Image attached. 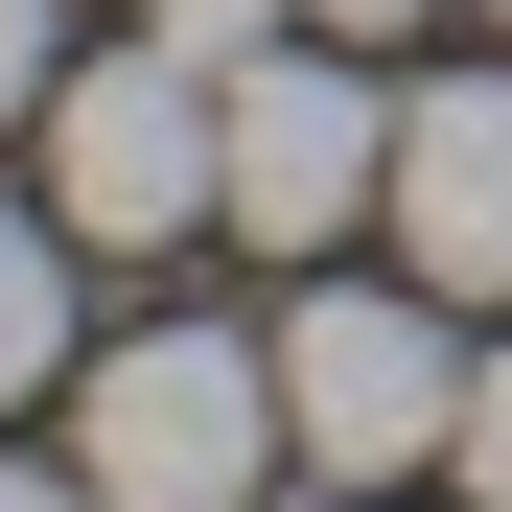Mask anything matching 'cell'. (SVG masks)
Listing matches in <instances>:
<instances>
[{
  "mask_svg": "<svg viewBox=\"0 0 512 512\" xmlns=\"http://www.w3.org/2000/svg\"><path fill=\"white\" fill-rule=\"evenodd\" d=\"M443 489H466V512H512V350L466 373V443H443Z\"/></svg>",
  "mask_w": 512,
  "mask_h": 512,
  "instance_id": "cell-7",
  "label": "cell"
},
{
  "mask_svg": "<svg viewBox=\"0 0 512 512\" xmlns=\"http://www.w3.org/2000/svg\"><path fill=\"white\" fill-rule=\"evenodd\" d=\"M0 512H117V489L94 466H0Z\"/></svg>",
  "mask_w": 512,
  "mask_h": 512,
  "instance_id": "cell-9",
  "label": "cell"
},
{
  "mask_svg": "<svg viewBox=\"0 0 512 512\" xmlns=\"http://www.w3.org/2000/svg\"><path fill=\"white\" fill-rule=\"evenodd\" d=\"M70 256H94V233H70L47 187H24V210H0V419H24V396L70 373Z\"/></svg>",
  "mask_w": 512,
  "mask_h": 512,
  "instance_id": "cell-6",
  "label": "cell"
},
{
  "mask_svg": "<svg viewBox=\"0 0 512 512\" xmlns=\"http://www.w3.org/2000/svg\"><path fill=\"white\" fill-rule=\"evenodd\" d=\"M350 210H396V94H350V24H280L233 70V233L326 256Z\"/></svg>",
  "mask_w": 512,
  "mask_h": 512,
  "instance_id": "cell-4",
  "label": "cell"
},
{
  "mask_svg": "<svg viewBox=\"0 0 512 512\" xmlns=\"http://www.w3.org/2000/svg\"><path fill=\"white\" fill-rule=\"evenodd\" d=\"M396 233H419L443 303H512V70L396 94Z\"/></svg>",
  "mask_w": 512,
  "mask_h": 512,
  "instance_id": "cell-5",
  "label": "cell"
},
{
  "mask_svg": "<svg viewBox=\"0 0 512 512\" xmlns=\"http://www.w3.org/2000/svg\"><path fill=\"white\" fill-rule=\"evenodd\" d=\"M303 24H350V47H396V24H443V0H303Z\"/></svg>",
  "mask_w": 512,
  "mask_h": 512,
  "instance_id": "cell-10",
  "label": "cell"
},
{
  "mask_svg": "<svg viewBox=\"0 0 512 512\" xmlns=\"http://www.w3.org/2000/svg\"><path fill=\"white\" fill-rule=\"evenodd\" d=\"M256 512H326V466H303V489H256Z\"/></svg>",
  "mask_w": 512,
  "mask_h": 512,
  "instance_id": "cell-11",
  "label": "cell"
},
{
  "mask_svg": "<svg viewBox=\"0 0 512 512\" xmlns=\"http://www.w3.org/2000/svg\"><path fill=\"white\" fill-rule=\"evenodd\" d=\"M70 466H94L117 512H256V489L303 466L280 326H117V350L70 373Z\"/></svg>",
  "mask_w": 512,
  "mask_h": 512,
  "instance_id": "cell-1",
  "label": "cell"
},
{
  "mask_svg": "<svg viewBox=\"0 0 512 512\" xmlns=\"http://www.w3.org/2000/svg\"><path fill=\"white\" fill-rule=\"evenodd\" d=\"M47 70H70V0H0V140L47 117Z\"/></svg>",
  "mask_w": 512,
  "mask_h": 512,
  "instance_id": "cell-8",
  "label": "cell"
},
{
  "mask_svg": "<svg viewBox=\"0 0 512 512\" xmlns=\"http://www.w3.org/2000/svg\"><path fill=\"white\" fill-rule=\"evenodd\" d=\"M489 24H512V0H489Z\"/></svg>",
  "mask_w": 512,
  "mask_h": 512,
  "instance_id": "cell-12",
  "label": "cell"
},
{
  "mask_svg": "<svg viewBox=\"0 0 512 512\" xmlns=\"http://www.w3.org/2000/svg\"><path fill=\"white\" fill-rule=\"evenodd\" d=\"M280 419H303V466L326 489H419L466 443V350H443V280H326V303H280Z\"/></svg>",
  "mask_w": 512,
  "mask_h": 512,
  "instance_id": "cell-3",
  "label": "cell"
},
{
  "mask_svg": "<svg viewBox=\"0 0 512 512\" xmlns=\"http://www.w3.org/2000/svg\"><path fill=\"white\" fill-rule=\"evenodd\" d=\"M24 163H47V210L94 233V256H163V233L233 210V70H187V47L140 24V47H94V70H47Z\"/></svg>",
  "mask_w": 512,
  "mask_h": 512,
  "instance_id": "cell-2",
  "label": "cell"
}]
</instances>
